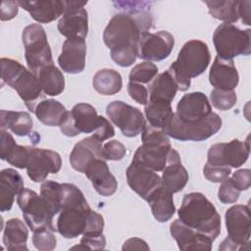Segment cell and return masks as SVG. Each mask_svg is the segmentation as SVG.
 <instances>
[{
    "label": "cell",
    "mask_w": 251,
    "mask_h": 251,
    "mask_svg": "<svg viewBox=\"0 0 251 251\" xmlns=\"http://www.w3.org/2000/svg\"><path fill=\"white\" fill-rule=\"evenodd\" d=\"M152 24V15L145 9L122 12L112 17L104 29L103 40L117 65L129 67L136 61L140 37L148 32Z\"/></svg>",
    "instance_id": "cell-1"
},
{
    "label": "cell",
    "mask_w": 251,
    "mask_h": 251,
    "mask_svg": "<svg viewBox=\"0 0 251 251\" xmlns=\"http://www.w3.org/2000/svg\"><path fill=\"white\" fill-rule=\"evenodd\" d=\"M60 204L55 220L56 230L66 238L83 234L92 210L82 192L74 184L61 183Z\"/></svg>",
    "instance_id": "cell-2"
},
{
    "label": "cell",
    "mask_w": 251,
    "mask_h": 251,
    "mask_svg": "<svg viewBox=\"0 0 251 251\" xmlns=\"http://www.w3.org/2000/svg\"><path fill=\"white\" fill-rule=\"evenodd\" d=\"M177 215L184 225L213 241L221 233V216L213 203L200 192L185 194Z\"/></svg>",
    "instance_id": "cell-3"
},
{
    "label": "cell",
    "mask_w": 251,
    "mask_h": 251,
    "mask_svg": "<svg viewBox=\"0 0 251 251\" xmlns=\"http://www.w3.org/2000/svg\"><path fill=\"white\" fill-rule=\"evenodd\" d=\"M211 60L208 45L198 39L183 44L176 60L168 71L175 78L178 90L185 91L190 87V79L203 74Z\"/></svg>",
    "instance_id": "cell-4"
},
{
    "label": "cell",
    "mask_w": 251,
    "mask_h": 251,
    "mask_svg": "<svg viewBox=\"0 0 251 251\" xmlns=\"http://www.w3.org/2000/svg\"><path fill=\"white\" fill-rule=\"evenodd\" d=\"M0 63L2 82L15 89L27 109L34 113L43 92L38 77L16 60L1 58Z\"/></svg>",
    "instance_id": "cell-5"
},
{
    "label": "cell",
    "mask_w": 251,
    "mask_h": 251,
    "mask_svg": "<svg viewBox=\"0 0 251 251\" xmlns=\"http://www.w3.org/2000/svg\"><path fill=\"white\" fill-rule=\"evenodd\" d=\"M141 140L142 145L136 149L132 163L155 172H162L172 148L169 135L164 129L146 124L141 132Z\"/></svg>",
    "instance_id": "cell-6"
},
{
    "label": "cell",
    "mask_w": 251,
    "mask_h": 251,
    "mask_svg": "<svg viewBox=\"0 0 251 251\" xmlns=\"http://www.w3.org/2000/svg\"><path fill=\"white\" fill-rule=\"evenodd\" d=\"M213 42L218 57L232 60L239 55L251 52V30L240 29L232 24L220 25L213 33Z\"/></svg>",
    "instance_id": "cell-7"
},
{
    "label": "cell",
    "mask_w": 251,
    "mask_h": 251,
    "mask_svg": "<svg viewBox=\"0 0 251 251\" xmlns=\"http://www.w3.org/2000/svg\"><path fill=\"white\" fill-rule=\"evenodd\" d=\"M222 127V119L216 113H211L203 120L186 123L180 121L174 113L165 126V132L180 141H203L217 133Z\"/></svg>",
    "instance_id": "cell-8"
},
{
    "label": "cell",
    "mask_w": 251,
    "mask_h": 251,
    "mask_svg": "<svg viewBox=\"0 0 251 251\" xmlns=\"http://www.w3.org/2000/svg\"><path fill=\"white\" fill-rule=\"evenodd\" d=\"M25 61L35 75L44 67L53 64L52 52L44 28L38 24L25 26L22 33Z\"/></svg>",
    "instance_id": "cell-9"
},
{
    "label": "cell",
    "mask_w": 251,
    "mask_h": 251,
    "mask_svg": "<svg viewBox=\"0 0 251 251\" xmlns=\"http://www.w3.org/2000/svg\"><path fill=\"white\" fill-rule=\"evenodd\" d=\"M17 203L23 212L25 224L33 232L43 228L57 231L54 216L41 195L24 188L17 197Z\"/></svg>",
    "instance_id": "cell-10"
},
{
    "label": "cell",
    "mask_w": 251,
    "mask_h": 251,
    "mask_svg": "<svg viewBox=\"0 0 251 251\" xmlns=\"http://www.w3.org/2000/svg\"><path fill=\"white\" fill-rule=\"evenodd\" d=\"M227 237L225 247L227 250L244 249L251 235L250 209L247 205H233L225 214Z\"/></svg>",
    "instance_id": "cell-11"
},
{
    "label": "cell",
    "mask_w": 251,
    "mask_h": 251,
    "mask_svg": "<svg viewBox=\"0 0 251 251\" xmlns=\"http://www.w3.org/2000/svg\"><path fill=\"white\" fill-rule=\"evenodd\" d=\"M103 119L104 117L99 116L90 104L78 103L73 107L71 112L67 111L59 126L63 134L74 137L80 133H94Z\"/></svg>",
    "instance_id": "cell-12"
},
{
    "label": "cell",
    "mask_w": 251,
    "mask_h": 251,
    "mask_svg": "<svg viewBox=\"0 0 251 251\" xmlns=\"http://www.w3.org/2000/svg\"><path fill=\"white\" fill-rule=\"evenodd\" d=\"M106 114L126 137L137 136L146 126L143 114L138 108L120 100L111 102L106 108Z\"/></svg>",
    "instance_id": "cell-13"
},
{
    "label": "cell",
    "mask_w": 251,
    "mask_h": 251,
    "mask_svg": "<svg viewBox=\"0 0 251 251\" xmlns=\"http://www.w3.org/2000/svg\"><path fill=\"white\" fill-rule=\"evenodd\" d=\"M250 154L249 142L232 139L229 142L216 143L209 148L207 163L215 166L239 168Z\"/></svg>",
    "instance_id": "cell-14"
},
{
    "label": "cell",
    "mask_w": 251,
    "mask_h": 251,
    "mask_svg": "<svg viewBox=\"0 0 251 251\" xmlns=\"http://www.w3.org/2000/svg\"><path fill=\"white\" fill-rule=\"evenodd\" d=\"M65 11L58 22L59 32L67 37L85 38L88 32V16L84 9L87 1H64Z\"/></svg>",
    "instance_id": "cell-15"
},
{
    "label": "cell",
    "mask_w": 251,
    "mask_h": 251,
    "mask_svg": "<svg viewBox=\"0 0 251 251\" xmlns=\"http://www.w3.org/2000/svg\"><path fill=\"white\" fill-rule=\"evenodd\" d=\"M175 38L167 30L145 32L137 45V57L148 62H159L168 58L174 48Z\"/></svg>",
    "instance_id": "cell-16"
},
{
    "label": "cell",
    "mask_w": 251,
    "mask_h": 251,
    "mask_svg": "<svg viewBox=\"0 0 251 251\" xmlns=\"http://www.w3.org/2000/svg\"><path fill=\"white\" fill-rule=\"evenodd\" d=\"M62 166L60 155L52 150L43 148H29L26 164L28 177L34 182L45 180L49 174H57Z\"/></svg>",
    "instance_id": "cell-17"
},
{
    "label": "cell",
    "mask_w": 251,
    "mask_h": 251,
    "mask_svg": "<svg viewBox=\"0 0 251 251\" xmlns=\"http://www.w3.org/2000/svg\"><path fill=\"white\" fill-rule=\"evenodd\" d=\"M126 175L129 187L145 201L162 186V179L155 171L132 162L127 167Z\"/></svg>",
    "instance_id": "cell-18"
},
{
    "label": "cell",
    "mask_w": 251,
    "mask_h": 251,
    "mask_svg": "<svg viewBox=\"0 0 251 251\" xmlns=\"http://www.w3.org/2000/svg\"><path fill=\"white\" fill-rule=\"evenodd\" d=\"M212 113V107L207 96L202 92L184 94L176 105L175 115L182 122L192 123L205 119Z\"/></svg>",
    "instance_id": "cell-19"
},
{
    "label": "cell",
    "mask_w": 251,
    "mask_h": 251,
    "mask_svg": "<svg viewBox=\"0 0 251 251\" xmlns=\"http://www.w3.org/2000/svg\"><path fill=\"white\" fill-rule=\"evenodd\" d=\"M86 43L83 38H67L58 57L60 68L68 74H79L84 70Z\"/></svg>",
    "instance_id": "cell-20"
},
{
    "label": "cell",
    "mask_w": 251,
    "mask_h": 251,
    "mask_svg": "<svg viewBox=\"0 0 251 251\" xmlns=\"http://www.w3.org/2000/svg\"><path fill=\"white\" fill-rule=\"evenodd\" d=\"M170 232L180 250H211L213 240L184 225L179 219L170 226Z\"/></svg>",
    "instance_id": "cell-21"
},
{
    "label": "cell",
    "mask_w": 251,
    "mask_h": 251,
    "mask_svg": "<svg viewBox=\"0 0 251 251\" xmlns=\"http://www.w3.org/2000/svg\"><path fill=\"white\" fill-rule=\"evenodd\" d=\"M83 174L100 195L111 196L117 191L118 181L110 172L106 160H92L85 168Z\"/></svg>",
    "instance_id": "cell-22"
},
{
    "label": "cell",
    "mask_w": 251,
    "mask_h": 251,
    "mask_svg": "<svg viewBox=\"0 0 251 251\" xmlns=\"http://www.w3.org/2000/svg\"><path fill=\"white\" fill-rule=\"evenodd\" d=\"M162 172V186L173 194L183 189L189 178L178 152L174 148L170 149L167 164Z\"/></svg>",
    "instance_id": "cell-23"
},
{
    "label": "cell",
    "mask_w": 251,
    "mask_h": 251,
    "mask_svg": "<svg viewBox=\"0 0 251 251\" xmlns=\"http://www.w3.org/2000/svg\"><path fill=\"white\" fill-rule=\"evenodd\" d=\"M94 159L105 160L102 142L92 135L78 141L70 154L71 166L80 173H83L87 165Z\"/></svg>",
    "instance_id": "cell-24"
},
{
    "label": "cell",
    "mask_w": 251,
    "mask_h": 251,
    "mask_svg": "<svg viewBox=\"0 0 251 251\" xmlns=\"http://www.w3.org/2000/svg\"><path fill=\"white\" fill-rule=\"evenodd\" d=\"M209 81L217 89L234 90L239 81V75L233 60L216 57L209 73Z\"/></svg>",
    "instance_id": "cell-25"
},
{
    "label": "cell",
    "mask_w": 251,
    "mask_h": 251,
    "mask_svg": "<svg viewBox=\"0 0 251 251\" xmlns=\"http://www.w3.org/2000/svg\"><path fill=\"white\" fill-rule=\"evenodd\" d=\"M18 3L21 8L29 13L34 21L40 24H48L55 21L65 11L64 1L60 0L18 1Z\"/></svg>",
    "instance_id": "cell-26"
},
{
    "label": "cell",
    "mask_w": 251,
    "mask_h": 251,
    "mask_svg": "<svg viewBox=\"0 0 251 251\" xmlns=\"http://www.w3.org/2000/svg\"><path fill=\"white\" fill-rule=\"evenodd\" d=\"M24 179L14 169H4L0 173V211H9L15 201V196L24 189Z\"/></svg>",
    "instance_id": "cell-27"
},
{
    "label": "cell",
    "mask_w": 251,
    "mask_h": 251,
    "mask_svg": "<svg viewBox=\"0 0 251 251\" xmlns=\"http://www.w3.org/2000/svg\"><path fill=\"white\" fill-rule=\"evenodd\" d=\"M177 90L178 87L175 78L167 70L166 72L157 75L150 82L148 101L172 103Z\"/></svg>",
    "instance_id": "cell-28"
},
{
    "label": "cell",
    "mask_w": 251,
    "mask_h": 251,
    "mask_svg": "<svg viewBox=\"0 0 251 251\" xmlns=\"http://www.w3.org/2000/svg\"><path fill=\"white\" fill-rule=\"evenodd\" d=\"M151 212L157 222L166 223L173 218L176 212L173 193L163 186L156 189L147 200Z\"/></svg>",
    "instance_id": "cell-29"
},
{
    "label": "cell",
    "mask_w": 251,
    "mask_h": 251,
    "mask_svg": "<svg viewBox=\"0 0 251 251\" xmlns=\"http://www.w3.org/2000/svg\"><path fill=\"white\" fill-rule=\"evenodd\" d=\"M27 228L20 219L13 218L6 222L3 231V243L7 250H27Z\"/></svg>",
    "instance_id": "cell-30"
},
{
    "label": "cell",
    "mask_w": 251,
    "mask_h": 251,
    "mask_svg": "<svg viewBox=\"0 0 251 251\" xmlns=\"http://www.w3.org/2000/svg\"><path fill=\"white\" fill-rule=\"evenodd\" d=\"M0 126L3 129H10L18 136H26L32 130V119L26 112L0 111Z\"/></svg>",
    "instance_id": "cell-31"
},
{
    "label": "cell",
    "mask_w": 251,
    "mask_h": 251,
    "mask_svg": "<svg viewBox=\"0 0 251 251\" xmlns=\"http://www.w3.org/2000/svg\"><path fill=\"white\" fill-rule=\"evenodd\" d=\"M66 113L65 106L55 99L40 101L34 110L37 120L48 126H59Z\"/></svg>",
    "instance_id": "cell-32"
},
{
    "label": "cell",
    "mask_w": 251,
    "mask_h": 251,
    "mask_svg": "<svg viewBox=\"0 0 251 251\" xmlns=\"http://www.w3.org/2000/svg\"><path fill=\"white\" fill-rule=\"evenodd\" d=\"M42 91L49 96H57L64 91L65 77L62 72L53 64L42 68L36 75Z\"/></svg>",
    "instance_id": "cell-33"
},
{
    "label": "cell",
    "mask_w": 251,
    "mask_h": 251,
    "mask_svg": "<svg viewBox=\"0 0 251 251\" xmlns=\"http://www.w3.org/2000/svg\"><path fill=\"white\" fill-rule=\"evenodd\" d=\"M92 85L102 95H114L122 89V75L115 70L102 69L94 75Z\"/></svg>",
    "instance_id": "cell-34"
},
{
    "label": "cell",
    "mask_w": 251,
    "mask_h": 251,
    "mask_svg": "<svg viewBox=\"0 0 251 251\" xmlns=\"http://www.w3.org/2000/svg\"><path fill=\"white\" fill-rule=\"evenodd\" d=\"M208 7L209 14L220 21L226 24H232L238 21V4L239 1L234 0H212L204 1Z\"/></svg>",
    "instance_id": "cell-35"
},
{
    "label": "cell",
    "mask_w": 251,
    "mask_h": 251,
    "mask_svg": "<svg viewBox=\"0 0 251 251\" xmlns=\"http://www.w3.org/2000/svg\"><path fill=\"white\" fill-rule=\"evenodd\" d=\"M145 116L148 125L164 129L170 119L174 115L171 103L167 102H151L148 101L145 105Z\"/></svg>",
    "instance_id": "cell-36"
},
{
    "label": "cell",
    "mask_w": 251,
    "mask_h": 251,
    "mask_svg": "<svg viewBox=\"0 0 251 251\" xmlns=\"http://www.w3.org/2000/svg\"><path fill=\"white\" fill-rule=\"evenodd\" d=\"M158 75L157 66L148 61L135 65L129 73V81L137 83H150Z\"/></svg>",
    "instance_id": "cell-37"
},
{
    "label": "cell",
    "mask_w": 251,
    "mask_h": 251,
    "mask_svg": "<svg viewBox=\"0 0 251 251\" xmlns=\"http://www.w3.org/2000/svg\"><path fill=\"white\" fill-rule=\"evenodd\" d=\"M210 99L212 105L221 111H226L231 109L237 100L234 90H223L214 88L211 91Z\"/></svg>",
    "instance_id": "cell-38"
},
{
    "label": "cell",
    "mask_w": 251,
    "mask_h": 251,
    "mask_svg": "<svg viewBox=\"0 0 251 251\" xmlns=\"http://www.w3.org/2000/svg\"><path fill=\"white\" fill-rule=\"evenodd\" d=\"M29 148L30 146H23L15 143L7 151V153L3 157H1V159L7 161L10 165L16 168L25 169L29 154Z\"/></svg>",
    "instance_id": "cell-39"
},
{
    "label": "cell",
    "mask_w": 251,
    "mask_h": 251,
    "mask_svg": "<svg viewBox=\"0 0 251 251\" xmlns=\"http://www.w3.org/2000/svg\"><path fill=\"white\" fill-rule=\"evenodd\" d=\"M54 231L50 228H43L33 232L32 243L34 247L39 251H51L54 250L57 245L56 236Z\"/></svg>",
    "instance_id": "cell-40"
},
{
    "label": "cell",
    "mask_w": 251,
    "mask_h": 251,
    "mask_svg": "<svg viewBox=\"0 0 251 251\" xmlns=\"http://www.w3.org/2000/svg\"><path fill=\"white\" fill-rule=\"evenodd\" d=\"M240 192L228 176L221 182L218 190V198L224 204H232L238 200Z\"/></svg>",
    "instance_id": "cell-41"
},
{
    "label": "cell",
    "mask_w": 251,
    "mask_h": 251,
    "mask_svg": "<svg viewBox=\"0 0 251 251\" xmlns=\"http://www.w3.org/2000/svg\"><path fill=\"white\" fill-rule=\"evenodd\" d=\"M230 173L231 168L225 166H215L206 163L203 168L204 176L212 182H222L229 176Z\"/></svg>",
    "instance_id": "cell-42"
},
{
    "label": "cell",
    "mask_w": 251,
    "mask_h": 251,
    "mask_svg": "<svg viewBox=\"0 0 251 251\" xmlns=\"http://www.w3.org/2000/svg\"><path fill=\"white\" fill-rule=\"evenodd\" d=\"M126 153L125 145L118 140H111L103 145V155L106 161H120Z\"/></svg>",
    "instance_id": "cell-43"
},
{
    "label": "cell",
    "mask_w": 251,
    "mask_h": 251,
    "mask_svg": "<svg viewBox=\"0 0 251 251\" xmlns=\"http://www.w3.org/2000/svg\"><path fill=\"white\" fill-rule=\"evenodd\" d=\"M106 245V239L105 236L99 235V236H87L83 235L80 239L79 245L74 246L71 249H78V250H101L104 249Z\"/></svg>",
    "instance_id": "cell-44"
},
{
    "label": "cell",
    "mask_w": 251,
    "mask_h": 251,
    "mask_svg": "<svg viewBox=\"0 0 251 251\" xmlns=\"http://www.w3.org/2000/svg\"><path fill=\"white\" fill-rule=\"evenodd\" d=\"M127 92L131 99L141 105H146L149 99L148 89L141 83L129 81L127 84Z\"/></svg>",
    "instance_id": "cell-45"
},
{
    "label": "cell",
    "mask_w": 251,
    "mask_h": 251,
    "mask_svg": "<svg viewBox=\"0 0 251 251\" xmlns=\"http://www.w3.org/2000/svg\"><path fill=\"white\" fill-rule=\"evenodd\" d=\"M233 184L240 190H247L251 184V171L249 169H241L233 173L230 177Z\"/></svg>",
    "instance_id": "cell-46"
},
{
    "label": "cell",
    "mask_w": 251,
    "mask_h": 251,
    "mask_svg": "<svg viewBox=\"0 0 251 251\" xmlns=\"http://www.w3.org/2000/svg\"><path fill=\"white\" fill-rule=\"evenodd\" d=\"M19 11L18 1H3L0 8L1 21H10L14 19Z\"/></svg>",
    "instance_id": "cell-47"
},
{
    "label": "cell",
    "mask_w": 251,
    "mask_h": 251,
    "mask_svg": "<svg viewBox=\"0 0 251 251\" xmlns=\"http://www.w3.org/2000/svg\"><path fill=\"white\" fill-rule=\"evenodd\" d=\"M149 246L147 243L138 237H132L128 238L127 240L125 241L122 250H149Z\"/></svg>",
    "instance_id": "cell-48"
},
{
    "label": "cell",
    "mask_w": 251,
    "mask_h": 251,
    "mask_svg": "<svg viewBox=\"0 0 251 251\" xmlns=\"http://www.w3.org/2000/svg\"><path fill=\"white\" fill-rule=\"evenodd\" d=\"M250 5L251 2L247 1H239L238 4V17L241 19L242 23L246 25H251L250 21Z\"/></svg>",
    "instance_id": "cell-49"
}]
</instances>
